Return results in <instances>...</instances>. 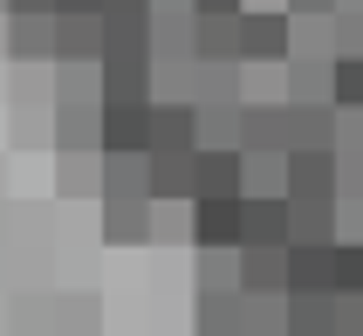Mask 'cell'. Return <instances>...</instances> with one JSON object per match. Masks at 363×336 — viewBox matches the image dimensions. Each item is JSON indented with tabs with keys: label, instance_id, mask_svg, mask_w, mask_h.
<instances>
[{
	"label": "cell",
	"instance_id": "obj_21",
	"mask_svg": "<svg viewBox=\"0 0 363 336\" xmlns=\"http://www.w3.org/2000/svg\"><path fill=\"white\" fill-rule=\"evenodd\" d=\"M336 296H363V240H336Z\"/></svg>",
	"mask_w": 363,
	"mask_h": 336
},
{
	"label": "cell",
	"instance_id": "obj_27",
	"mask_svg": "<svg viewBox=\"0 0 363 336\" xmlns=\"http://www.w3.org/2000/svg\"><path fill=\"white\" fill-rule=\"evenodd\" d=\"M103 7H151V0H103Z\"/></svg>",
	"mask_w": 363,
	"mask_h": 336
},
{
	"label": "cell",
	"instance_id": "obj_10",
	"mask_svg": "<svg viewBox=\"0 0 363 336\" xmlns=\"http://www.w3.org/2000/svg\"><path fill=\"white\" fill-rule=\"evenodd\" d=\"M288 247H336V199H288Z\"/></svg>",
	"mask_w": 363,
	"mask_h": 336
},
{
	"label": "cell",
	"instance_id": "obj_7",
	"mask_svg": "<svg viewBox=\"0 0 363 336\" xmlns=\"http://www.w3.org/2000/svg\"><path fill=\"white\" fill-rule=\"evenodd\" d=\"M240 247H288V193H240Z\"/></svg>",
	"mask_w": 363,
	"mask_h": 336
},
{
	"label": "cell",
	"instance_id": "obj_5",
	"mask_svg": "<svg viewBox=\"0 0 363 336\" xmlns=\"http://www.w3.org/2000/svg\"><path fill=\"white\" fill-rule=\"evenodd\" d=\"M151 76H158L151 55H103L96 62V97L103 103H151Z\"/></svg>",
	"mask_w": 363,
	"mask_h": 336
},
{
	"label": "cell",
	"instance_id": "obj_25",
	"mask_svg": "<svg viewBox=\"0 0 363 336\" xmlns=\"http://www.w3.org/2000/svg\"><path fill=\"white\" fill-rule=\"evenodd\" d=\"M185 7H192V14H240L247 0H185Z\"/></svg>",
	"mask_w": 363,
	"mask_h": 336
},
{
	"label": "cell",
	"instance_id": "obj_18",
	"mask_svg": "<svg viewBox=\"0 0 363 336\" xmlns=\"http://www.w3.org/2000/svg\"><path fill=\"white\" fill-rule=\"evenodd\" d=\"M329 103H336V110H363V55H336L329 62Z\"/></svg>",
	"mask_w": 363,
	"mask_h": 336
},
{
	"label": "cell",
	"instance_id": "obj_12",
	"mask_svg": "<svg viewBox=\"0 0 363 336\" xmlns=\"http://www.w3.org/2000/svg\"><path fill=\"white\" fill-rule=\"evenodd\" d=\"M288 336H336V288H288Z\"/></svg>",
	"mask_w": 363,
	"mask_h": 336
},
{
	"label": "cell",
	"instance_id": "obj_8",
	"mask_svg": "<svg viewBox=\"0 0 363 336\" xmlns=\"http://www.w3.org/2000/svg\"><path fill=\"white\" fill-rule=\"evenodd\" d=\"M144 131H151V103H103L96 110L103 151H144Z\"/></svg>",
	"mask_w": 363,
	"mask_h": 336
},
{
	"label": "cell",
	"instance_id": "obj_11",
	"mask_svg": "<svg viewBox=\"0 0 363 336\" xmlns=\"http://www.w3.org/2000/svg\"><path fill=\"white\" fill-rule=\"evenodd\" d=\"M288 199H336V151H288Z\"/></svg>",
	"mask_w": 363,
	"mask_h": 336
},
{
	"label": "cell",
	"instance_id": "obj_13",
	"mask_svg": "<svg viewBox=\"0 0 363 336\" xmlns=\"http://www.w3.org/2000/svg\"><path fill=\"white\" fill-rule=\"evenodd\" d=\"M55 62H103V14H55Z\"/></svg>",
	"mask_w": 363,
	"mask_h": 336
},
{
	"label": "cell",
	"instance_id": "obj_16",
	"mask_svg": "<svg viewBox=\"0 0 363 336\" xmlns=\"http://www.w3.org/2000/svg\"><path fill=\"white\" fill-rule=\"evenodd\" d=\"M288 288H336V247H288Z\"/></svg>",
	"mask_w": 363,
	"mask_h": 336
},
{
	"label": "cell",
	"instance_id": "obj_24",
	"mask_svg": "<svg viewBox=\"0 0 363 336\" xmlns=\"http://www.w3.org/2000/svg\"><path fill=\"white\" fill-rule=\"evenodd\" d=\"M281 7H288V14H315V21L336 14V0H281Z\"/></svg>",
	"mask_w": 363,
	"mask_h": 336
},
{
	"label": "cell",
	"instance_id": "obj_19",
	"mask_svg": "<svg viewBox=\"0 0 363 336\" xmlns=\"http://www.w3.org/2000/svg\"><path fill=\"white\" fill-rule=\"evenodd\" d=\"M55 144H62V151H82V144H96V110L82 117V103H62V117H55Z\"/></svg>",
	"mask_w": 363,
	"mask_h": 336
},
{
	"label": "cell",
	"instance_id": "obj_6",
	"mask_svg": "<svg viewBox=\"0 0 363 336\" xmlns=\"http://www.w3.org/2000/svg\"><path fill=\"white\" fill-rule=\"evenodd\" d=\"M185 227H192V247H240V193L185 199Z\"/></svg>",
	"mask_w": 363,
	"mask_h": 336
},
{
	"label": "cell",
	"instance_id": "obj_23",
	"mask_svg": "<svg viewBox=\"0 0 363 336\" xmlns=\"http://www.w3.org/2000/svg\"><path fill=\"white\" fill-rule=\"evenodd\" d=\"M336 336H363V296H336Z\"/></svg>",
	"mask_w": 363,
	"mask_h": 336
},
{
	"label": "cell",
	"instance_id": "obj_20",
	"mask_svg": "<svg viewBox=\"0 0 363 336\" xmlns=\"http://www.w3.org/2000/svg\"><path fill=\"white\" fill-rule=\"evenodd\" d=\"M192 90L206 103H233V62H192Z\"/></svg>",
	"mask_w": 363,
	"mask_h": 336
},
{
	"label": "cell",
	"instance_id": "obj_22",
	"mask_svg": "<svg viewBox=\"0 0 363 336\" xmlns=\"http://www.w3.org/2000/svg\"><path fill=\"white\" fill-rule=\"evenodd\" d=\"M329 41H336V55H363V14L357 7H336L329 14Z\"/></svg>",
	"mask_w": 363,
	"mask_h": 336
},
{
	"label": "cell",
	"instance_id": "obj_15",
	"mask_svg": "<svg viewBox=\"0 0 363 336\" xmlns=\"http://www.w3.org/2000/svg\"><path fill=\"white\" fill-rule=\"evenodd\" d=\"M240 14H192V62H233Z\"/></svg>",
	"mask_w": 363,
	"mask_h": 336
},
{
	"label": "cell",
	"instance_id": "obj_9",
	"mask_svg": "<svg viewBox=\"0 0 363 336\" xmlns=\"http://www.w3.org/2000/svg\"><path fill=\"white\" fill-rule=\"evenodd\" d=\"M247 296H288V247H233Z\"/></svg>",
	"mask_w": 363,
	"mask_h": 336
},
{
	"label": "cell",
	"instance_id": "obj_26",
	"mask_svg": "<svg viewBox=\"0 0 363 336\" xmlns=\"http://www.w3.org/2000/svg\"><path fill=\"white\" fill-rule=\"evenodd\" d=\"M7 14H55V0H7Z\"/></svg>",
	"mask_w": 363,
	"mask_h": 336
},
{
	"label": "cell",
	"instance_id": "obj_2",
	"mask_svg": "<svg viewBox=\"0 0 363 336\" xmlns=\"http://www.w3.org/2000/svg\"><path fill=\"white\" fill-rule=\"evenodd\" d=\"M192 144H199V110H192V103H151L144 158H185Z\"/></svg>",
	"mask_w": 363,
	"mask_h": 336
},
{
	"label": "cell",
	"instance_id": "obj_28",
	"mask_svg": "<svg viewBox=\"0 0 363 336\" xmlns=\"http://www.w3.org/2000/svg\"><path fill=\"white\" fill-rule=\"evenodd\" d=\"M0 14H7V0H0Z\"/></svg>",
	"mask_w": 363,
	"mask_h": 336
},
{
	"label": "cell",
	"instance_id": "obj_3",
	"mask_svg": "<svg viewBox=\"0 0 363 336\" xmlns=\"http://www.w3.org/2000/svg\"><path fill=\"white\" fill-rule=\"evenodd\" d=\"M185 172H192V199H226V193H240V144H192Z\"/></svg>",
	"mask_w": 363,
	"mask_h": 336
},
{
	"label": "cell",
	"instance_id": "obj_1",
	"mask_svg": "<svg viewBox=\"0 0 363 336\" xmlns=\"http://www.w3.org/2000/svg\"><path fill=\"white\" fill-rule=\"evenodd\" d=\"M233 62H288V14L281 7H240V35H233Z\"/></svg>",
	"mask_w": 363,
	"mask_h": 336
},
{
	"label": "cell",
	"instance_id": "obj_17",
	"mask_svg": "<svg viewBox=\"0 0 363 336\" xmlns=\"http://www.w3.org/2000/svg\"><path fill=\"white\" fill-rule=\"evenodd\" d=\"M288 103H329V62L323 55H288Z\"/></svg>",
	"mask_w": 363,
	"mask_h": 336
},
{
	"label": "cell",
	"instance_id": "obj_14",
	"mask_svg": "<svg viewBox=\"0 0 363 336\" xmlns=\"http://www.w3.org/2000/svg\"><path fill=\"white\" fill-rule=\"evenodd\" d=\"M7 48L21 62H55V14H7Z\"/></svg>",
	"mask_w": 363,
	"mask_h": 336
},
{
	"label": "cell",
	"instance_id": "obj_4",
	"mask_svg": "<svg viewBox=\"0 0 363 336\" xmlns=\"http://www.w3.org/2000/svg\"><path fill=\"white\" fill-rule=\"evenodd\" d=\"M281 151H336V103H281Z\"/></svg>",
	"mask_w": 363,
	"mask_h": 336
}]
</instances>
